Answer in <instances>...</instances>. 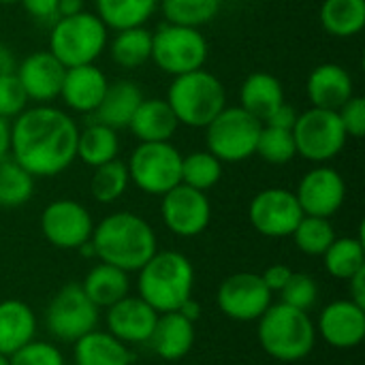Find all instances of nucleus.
Here are the masks:
<instances>
[{
  "label": "nucleus",
  "mask_w": 365,
  "mask_h": 365,
  "mask_svg": "<svg viewBox=\"0 0 365 365\" xmlns=\"http://www.w3.org/2000/svg\"><path fill=\"white\" fill-rule=\"evenodd\" d=\"M255 154H259L269 165H287V163H291L297 156L293 130L274 128V126L263 124Z\"/></svg>",
  "instance_id": "58836bf2"
},
{
  "label": "nucleus",
  "mask_w": 365,
  "mask_h": 365,
  "mask_svg": "<svg viewBox=\"0 0 365 365\" xmlns=\"http://www.w3.org/2000/svg\"><path fill=\"white\" fill-rule=\"evenodd\" d=\"M222 0H160L163 15L169 24L201 28L210 24L218 11Z\"/></svg>",
  "instance_id": "c9c22d12"
},
{
  "label": "nucleus",
  "mask_w": 365,
  "mask_h": 365,
  "mask_svg": "<svg viewBox=\"0 0 365 365\" xmlns=\"http://www.w3.org/2000/svg\"><path fill=\"white\" fill-rule=\"evenodd\" d=\"M137 274L139 297L158 314L178 312L195 293V267L178 250H156Z\"/></svg>",
  "instance_id": "7ed1b4c3"
},
{
  "label": "nucleus",
  "mask_w": 365,
  "mask_h": 365,
  "mask_svg": "<svg viewBox=\"0 0 365 365\" xmlns=\"http://www.w3.org/2000/svg\"><path fill=\"white\" fill-rule=\"evenodd\" d=\"M0 365H11L9 364V357H6V355H0Z\"/></svg>",
  "instance_id": "864d4df0"
},
{
  "label": "nucleus",
  "mask_w": 365,
  "mask_h": 365,
  "mask_svg": "<svg viewBox=\"0 0 365 365\" xmlns=\"http://www.w3.org/2000/svg\"><path fill=\"white\" fill-rule=\"evenodd\" d=\"M207 53L210 45L199 28L165 21L156 28V32H152L150 60H154V64L171 77L203 68Z\"/></svg>",
  "instance_id": "0eeeda50"
},
{
  "label": "nucleus",
  "mask_w": 365,
  "mask_h": 365,
  "mask_svg": "<svg viewBox=\"0 0 365 365\" xmlns=\"http://www.w3.org/2000/svg\"><path fill=\"white\" fill-rule=\"evenodd\" d=\"M75 344V365H133L130 349L109 331H90Z\"/></svg>",
  "instance_id": "cd10ccee"
},
{
  "label": "nucleus",
  "mask_w": 365,
  "mask_h": 365,
  "mask_svg": "<svg viewBox=\"0 0 365 365\" xmlns=\"http://www.w3.org/2000/svg\"><path fill=\"white\" fill-rule=\"evenodd\" d=\"M83 293L88 295V299L98 308V310H107L111 308L113 304H118L120 299H124L130 291V280H128V274L113 267V265H107V263H101L94 265L83 282H79Z\"/></svg>",
  "instance_id": "bb28decb"
},
{
  "label": "nucleus",
  "mask_w": 365,
  "mask_h": 365,
  "mask_svg": "<svg viewBox=\"0 0 365 365\" xmlns=\"http://www.w3.org/2000/svg\"><path fill=\"white\" fill-rule=\"evenodd\" d=\"M11 365H66L56 344L45 340H30L9 357Z\"/></svg>",
  "instance_id": "a19ab883"
},
{
  "label": "nucleus",
  "mask_w": 365,
  "mask_h": 365,
  "mask_svg": "<svg viewBox=\"0 0 365 365\" xmlns=\"http://www.w3.org/2000/svg\"><path fill=\"white\" fill-rule=\"evenodd\" d=\"M291 276H293V269L287 267V265H282V263L269 265V267L261 274V278H263L265 287L272 291V295L280 293V291L287 287V282L291 280Z\"/></svg>",
  "instance_id": "a18cd8bd"
},
{
  "label": "nucleus",
  "mask_w": 365,
  "mask_h": 365,
  "mask_svg": "<svg viewBox=\"0 0 365 365\" xmlns=\"http://www.w3.org/2000/svg\"><path fill=\"white\" fill-rule=\"evenodd\" d=\"M295 197L299 201L304 216L331 218L344 205L346 184L334 167L319 165L299 180Z\"/></svg>",
  "instance_id": "dca6fc26"
},
{
  "label": "nucleus",
  "mask_w": 365,
  "mask_h": 365,
  "mask_svg": "<svg viewBox=\"0 0 365 365\" xmlns=\"http://www.w3.org/2000/svg\"><path fill=\"white\" fill-rule=\"evenodd\" d=\"M143 101L141 88L130 79H118L107 86L101 105L94 109V122H101L113 130L128 128L133 113Z\"/></svg>",
  "instance_id": "5701e85b"
},
{
  "label": "nucleus",
  "mask_w": 365,
  "mask_h": 365,
  "mask_svg": "<svg viewBox=\"0 0 365 365\" xmlns=\"http://www.w3.org/2000/svg\"><path fill=\"white\" fill-rule=\"evenodd\" d=\"M338 118L346 130L349 137H364L365 135V98L353 94L340 109H338Z\"/></svg>",
  "instance_id": "37998d69"
},
{
  "label": "nucleus",
  "mask_w": 365,
  "mask_h": 365,
  "mask_svg": "<svg viewBox=\"0 0 365 365\" xmlns=\"http://www.w3.org/2000/svg\"><path fill=\"white\" fill-rule=\"evenodd\" d=\"M165 101L180 124L205 128L227 107V90L216 75L205 68H197L173 77Z\"/></svg>",
  "instance_id": "39448f33"
},
{
  "label": "nucleus",
  "mask_w": 365,
  "mask_h": 365,
  "mask_svg": "<svg viewBox=\"0 0 365 365\" xmlns=\"http://www.w3.org/2000/svg\"><path fill=\"white\" fill-rule=\"evenodd\" d=\"M107 331L124 342L130 344H148L154 325L158 321V312L145 304L139 295H126L111 308H107Z\"/></svg>",
  "instance_id": "6ab92c4d"
},
{
  "label": "nucleus",
  "mask_w": 365,
  "mask_h": 365,
  "mask_svg": "<svg viewBox=\"0 0 365 365\" xmlns=\"http://www.w3.org/2000/svg\"><path fill=\"white\" fill-rule=\"evenodd\" d=\"M73 365H75V364H73Z\"/></svg>",
  "instance_id": "6e6d98bb"
},
{
  "label": "nucleus",
  "mask_w": 365,
  "mask_h": 365,
  "mask_svg": "<svg viewBox=\"0 0 365 365\" xmlns=\"http://www.w3.org/2000/svg\"><path fill=\"white\" fill-rule=\"evenodd\" d=\"M128 184H130V178H128L126 163H122L120 158H113L105 165L94 167L92 180H90V192L94 201L107 205V203L118 201L126 192Z\"/></svg>",
  "instance_id": "f704fd0d"
},
{
  "label": "nucleus",
  "mask_w": 365,
  "mask_h": 365,
  "mask_svg": "<svg viewBox=\"0 0 365 365\" xmlns=\"http://www.w3.org/2000/svg\"><path fill=\"white\" fill-rule=\"evenodd\" d=\"M349 282V299L365 308V269L357 272Z\"/></svg>",
  "instance_id": "de8ad7c7"
},
{
  "label": "nucleus",
  "mask_w": 365,
  "mask_h": 365,
  "mask_svg": "<svg viewBox=\"0 0 365 365\" xmlns=\"http://www.w3.org/2000/svg\"><path fill=\"white\" fill-rule=\"evenodd\" d=\"M321 26L336 38H351L365 28V0H323Z\"/></svg>",
  "instance_id": "c85d7f7f"
},
{
  "label": "nucleus",
  "mask_w": 365,
  "mask_h": 365,
  "mask_svg": "<svg viewBox=\"0 0 365 365\" xmlns=\"http://www.w3.org/2000/svg\"><path fill=\"white\" fill-rule=\"evenodd\" d=\"M250 225L263 237L280 240L291 237L304 212L293 190L287 188H265L255 195L248 207Z\"/></svg>",
  "instance_id": "4468645a"
},
{
  "label": "nucleus",
  "mask_w": 365,
  "mask_h": 365,
  "mask_svg": "<svg viewBox=\"0 0 365 365\" xmlns=\"http://www.w3.org/2000/svg\"><path fill=\"white\" fill-rule=\"evenodd\" d=\"M111 58L122 68H139L152 58V32L143 26L118 30L111 45Z\"/></svg>",
  "instance_id": "473e14b6"
},
{
  "label": "nucleus",
  "mask_w": 365,
  "mask_h": 365,
  "mask_svg": "<svg viewBox=\"0 0 365 365\" xmlns=\"http://www.w3.org/2000/svg\"><path fill=\"white\" fill-rule=\"evenodd\" d=\"M278 295H280L282 304L297 308V310H304V312H310V308H314V304L319 299V284L310 274H295L293 272L291 280L287 282V287Z\"/></svg>",
  "instance_id": "ea45409f"
},
{
  "label": "nucleus",
  "mask_w": 365,
  "mask_h": 365,
  "mask_svg": "<svg viewBox=\"0 0 365 365\" xmlns=\"http://www.w3.org/2000/svg\"><path fill=\"white\" fill-rule=\"evenodd\" d=\"M297 111H295V107L293 105H289V103H282L280 107H276L272 113H269V118L263 122V124H267V126H274V128H284V130H293V126H295V122H297Z\"/></svg>",
  "instance_id": "49530a36"
},
{
  "label": "nucleus",
  "mask_w": 365,
  "mask_h": 365,
  "mask_svg": "<svg viewBox=\"0 0 365 365\" xmlns=\"http://www.w3.org/2000/svg\"><path fill=\"white\" fill-rule=\"evenodd\" d=\"M197 340L195 323L184 319L180 312L158 314L154 331L148 340L152 351L165 361H182L188 357Z\"/></svg>",
  "instance_id": "4be33fe9"
},
{
  "label": "nucleus",
  "mask_w": 365,
  "mask_h": 365,
  "mask_svg": "<svg viewBox=\"0 0 365 365\" xmlns=\"http://www.w3.org/2000/svg\"><path fill=\"white\" fill-rule=\"evenodd\" d=\"M118 152H120L118 130H113L101 122H92L83 130H79L77 158L83 165L94 169L98 165H105V163L118 158Z\"/></svg>",
  "instance_id": "7c9ffc66"
},
{
  "label": "nucleus",
  "mask_w": 365,
  "mask_h": 365,
  "mask_svg": "<svg viewBox=\"0 0 365 365\" xmlns=\"http://www.w3.org/2000/svg\"><path fill=\"white\" fill-rule=\"evenodd\" d=\"M11 154V122L0 118V160Z\"/></svg>",
  "instance_id": "09e8293b"
},
{
  "label": "nucleus",
  "mask_w": 365,
  "mask_h": 365,
  "mask_svg": "<svg viewBox=\"0 0 365 365\" xmlns=\"http://www.w3.org/2000/svg\"><path fill=\"white\" fill-rule=\"evenodd\" d=\"M107 26L96 13H75L68 17H58L51 24L49 49L66 68L94 64L107 47L109 34Z\"/></svg>",
  "instance_id": "423d86ee"
},
{
  "label": "nucleus",
  "mask_w": 365,
  "mask_h": 365,
  "mask_svg": "<svg viewBox=\"0 0 365 365\" xmlns=\"http://www.w3.org/2000/svg\"><path fill=\"white\" fill-rule=\"evenodd\" d=\"M293 139L297 156L310 163L325 165L344 150L349 135L338 118V111L310 107L308 111L297 115Z\"/></svg>",
  "instance_id": "9d476101"
},
{
  "label": "nucleus",
  "mask_w": 365,
  "mask_h": 365,
  "mask_svg": "<svg viewBox=\"0 0 365 365\" xmlns=\"http://www.w3.org/2000/svg\"><path fill=\"white\" fill-rule=\"evenodd\" d=\"M34 195V178L11 156L0 160V207L15 210L26 205Z\"/></svg>",
  "instance_id": "72a5a7b5"
},
{
  "label": "nucleus",
  "mask_w": 365,
  "mask_h": 365,
  "mask_svg": "<svg viewBox=\"0 0 365 365\" xmlns=\"http://www.w3.org/2000/svg\"><path fill=\"white\" fill-rule=\"evenodd\" d=\"M306 94H308V101L312 103V107L338 111L355 94L353 77L344 66H340L336 62L319 64L308 75Z\"/></svg>",
  "instance_id": "412c9836"
},
{
  "label": "nucleus",
  "mask_w": 365,
  "mask_h": 365,
  "mask_svg": "<svg viewBox=\"0 0 365 365\" xmlns=\"http://www.w3.org/2000/svg\"><path fill=\"white\" fill-rule=\"evenodd\" d=\"M17 2H21V0H0V4H17Z\"/></svg>",
  "instance_id": "5fc2aeb1"
},
{
  "label": "nucleus",
  "mask_w": 365,
  "mask_h": 365,
  "mask_svg": "<svg viewBox=\"0 0 365 365\" xmlns=\"http://www.w3.org/2000/svg\"><path fill=\"white\" fill-rule=\"evenodd\" d=\"M36 314L21 299L0 302V355L11 357L24 344L34 340Z\"/></svg>",
  "instance_id": "393cba45"
},
{
  "label": "nucleus",
  "mask_w": 365,
  "mask_h": 365,
  "mask_svg": "<svg viewBox=\"0 0 365 365\" xmlns=\"http://www.w3.org/2000/svg\"><path fill=\"white\" fill-rule=\"evenodd\" d=\"M64 73H66V66L51 51H34L26 56L15 68V75L28 101L41 103V105H47L60 96Z\"/></svg>",
  "instance_id": "a211bd4d"
},
{
  "label": "nucleus",
  "mask_w": 365,
  "mask_h": 365,
  "mask_svg": "<svg viewBox=\"0 0 365 365\" xmlns=\"http://www.w3.org/2000/svg\"><path fill=\"white\" fill-rule=\"evenodd\" d=\"M96 15L107 30H126L143 26L158 9V0H94Z\"/></svg>",
  "instance_id": "c756f323"
},
{
  "label": "nucleus",
  "mask_w": 365,
  "mask_h": 365,
  "mask_svg": "<svg viewBox=\"0 0 365 365\" xmlns=\"http://www.w3.org/2000/svg\"><path fill=\"white\" fill-rule=\"evenodd\" d=\"M109 81L107 75L96 66V64H81L66 68L62 88H60V98L64 105L77 113H94V109L101 105L105 90Z\"/></svg>",
  "instance_id": "aec40b11"
},
{
  "label": "nucleus",
  "mask_w": 365,
  "mask_h": 365,
  "mask_svg": "<svg viewBox=\"0 0 365 365\" xmlns=\"http://www.w3.org/2000/svg\"><path fill=\"white\" fill-rule=\"evenodd\" d=\"M101 321V310L88 299L79 282L64 284L45 310V327L60 342H77L94 331Z\"/></svg>",
  "instance_id": "9b49d317"
},
{
  "label": "nucleus",
  "mask_w": 365,
  "mask_h": 365,
  "mask_svg": "<svg viewBox=\"0 0 365 365\" xmlns=\"http://www.w3.org/2000/svg\"><path fill=\"white\" fill-rule=\"evenodd\" d=\"M184 319H188V321H192V323H197L199 319H201V304L195 299V297H190L188 302H184L182 306H180V310H178Z\"/></svg>",
  "instance_id": "8fccbe9b"
},
{
  "label": "nucleus",
  "mask_w": 365,
  "mask_h": 365,
  "mask_svg": "<svg viewBox=\"0 0 365 365\" xmlns=\"http://www.w3.org/2000/svg\"><path fill=\"white\" fill-rule=\"evenodd\" d=\"M160 216L165 227L178 237H197L212 222V203L203 190L178 184L163 195Z\"/></svg>",
  "instance_id": "2eb2a0df"
},
{
  "label": "nucleus",
  "mask_w": 365,
  "mask_h": 365,
  "mask_svg": "<svg viewBox=\"0 0 365 365\" xmlns=\"http://www.w3.org/2000/svg\"><path fill=\"white\" fill-rule=\"evenodd\" d=\"M28 107V96L15 73L0 75V118L13 120Z\"/></svg>",
  "instance_id": "79ce46f5"
},
{
  "label": "nucleus",
  "mask_w": 365,
  "mask_h": 365,
  "mask_svg": "<svg viewBox=\"0 0 365 365\" xmlns=\"http://www.w3.org/2000/svg\"><path fill=\"white\" fill-rule=\"evenodd\" d=\"M130 182L145 195L163 197L182 184V154L171 141L139 143L128 163Z\"/></svg>",
  "instance_id": "6e6552de"
},
{
  "label": "nucleus",
  "mask_w": 365,
  "mask_h": 365,
  "mask_svg": "<svg viewBox=\"0 0 365 365\" xmlns=\"http://www.w3.org/2000/svg\"><path fill=\"white\" fill-rule=\"evenodd\" d=\"M222 178V163L207 150L182 156V184L207 192Z\"/></svg>",
  "instance_id": "4c0bfd02"
},
{
  "label": "nucleus",
  "mask_w": 365,
  "mask_h": 365,
  "mask_svg": "<svg viewBox=\"0 0 365 365\" xmlns=\"http://www.w3.org/2000/svg\"><path fill=\"white\" fill-rule=\"evenodd\" d=\"M257 323L259 344L276 361H302L317 346L319 336L310 314L282 302L272 304Z\"/></svg>",
  "instance_id": "20e7f679"
},
{
  "label": "nucleus",
  "mask_w": 365,
  "mask_h": 365,
  "mask_svg": "<svg viewBox=\"0 0 365 365\" xmlns=\"http://www.w3.org/2000/svg\"><path fill=\"white\" fill-rule=\"evenodd\" d=\"M325 272L336 280H351L357 272L365 269L364 237H336L323 255Z\"/></svg>",
  "instance_id": "2f4dec72"
},
{
  "label": "nucleus",
  "mask_w": 365,
  "mask_h": 365,
  "mask_svg": "<svg viewBox=\"0 0 365 365\" xmlns=\"http://www.w3.org/2000/svg\"><path fill=\"white\" fill-rule=\"evenodd\" d=\"M178 126L180 122L165 98H143L128 124L130 133L139 139V143L171 141Z\"/></svg>",
  "instance_id": "b1692460"
},
{
  "label": "nucleus",
  "mask_w": 365,
  "mask_h": 365,
  "mask_svg": "<svg viewBox=\"0 0 365 365\" xmlns=\"http://www.w3.org/2000/svg\"><path fill=\"white\" fill-rule=\"evenodd\" d=\"M94 220L90 210L73 199H56L41 214L43 237L60 250H79L90 242Z\"/></svg>",
  "instance_id": "f8f14e48"
},
{
  "label": "nucleus",
  "mask_w": 365,
  "mask_h": 365,
  "mask_svg": "<svg viewBox=\"0 0 365 365\" xmlns=\"http://www.w3.org/2000/svg\"><path fill=\"white\" fill-rule=\"evenodd\" d=\"M261 128L263 122L240 105L225 107L205 126L207 152H212L220 163H242L255 156Z\"/></svg>",
  "instance_id": "1a4fd4ad"
},
{
  "label": "nucleus",
  "mask_w": 365,
  "mask_h": 365,
  "mask_svg": "<svg viewBox=\"0 0 365 365\" xmlns=\"http://www.w3.org/2000/svg\"><path fill=\"white\" fill-rule=\"evenodd\" d=\"M261 274H233L225 278L216 293L218 310L237 323H255L274 304Z\"/></svg>",
  "instance_id": "ddd939ff"
},
{
  "label": "nucleus",
  "mask_w": 365,
  "mask_h": 365,
  "mask_svg": "<svg viewBox=\"0 0 365 365\" xmlns=\"http://www.w3.org/2000/svg\"><path fill=\"white\" fill-rule=\"evenodd\" d=\"M83 11V0H58V17H68Z\"/></svg>",
  "instance_id": "3c124183"
},
{
  "label": "nucleus",
  "mask_w": 365,
  "mask_h": 365,
  "mask_svg": "<svg viewBox=\"0 0 365 365\" xmlns=\"http://www.w3.org/2000/svg\"><path fill=\"white\" fill-rule=\"evenodd\" d=\"M90 244L101 263L126 274L139 272L158 250L152 225L135 212H113L94 225Z\"/></svg>",
  "instance_id": "f03ea898"
},
{
  "label": "nucleus",
  "mask_w": 365,
  "mask_h": 365,
  "mask_svg": "<svg viewBox=\"0 0 365 365\" xmlns=\"http://www.w3.org/2000/svg\"><path fill=\"white\" fill-rule=\"evenodd\" d=\"M314 327L325 344L340 351L355 349L365 338V308L351 299H336L321 310Z\"/></svg>",
  "instance_id": "f3484780"
},
{
  "label": "nucleus",
  "mask_w": 365,
  "mask_h": 365,
  "mask_svg": "<svg viewBox=\"0 0 365 365\" xmlns=\"http://www.w3.org/2000/svg\"><path fill=\"white\" fill-rule=\"evenodd\" d=\"M284 103L282 81L272 73H252L244 79L240 88V107L246 109L257 120L265 122L269 113Z\"/></svg>",
  "instance_id": "a878e982"
},
{
  "label": "nucleus",
  "mask_w": 365,
  "mask_h": 365,
  "mask_svg": "<svg viewBox=\"0 0 365 365\" xmlns=\"http://www.w3.org/2000/svg\"><path fill=\"white\" fill-rule=\"evenodd\" d=\"M17 68V62L13 58V53L9 49H4L0 45V75H9V73H15Z\"/></svg>",
  "instance_id": "603ef678"
},
{
  "label": "nucleus",
  "mask_w": 365,
  "mask_h": 365,
  "mask_svg": "<svg viewBox=\"0 0 365 365\" xmlns=\"http://www.w3.org/2000/svg\"><path fill=\"white\" fill-rule=\"evenodd\" d=\"M79 128L51 105L26 107L11 124V158L32 178H53L77 158Z\"/></svg>",
  "instance_id": "f257e3e1"
},
{
  "label": "nucleus",
  "mask_w": 365,
  "mask_h": 365,
  "mask_svg": "<svg viewBox=\"0 0 365 365\" xmlns=\"http://www.w3.org/2000/svg\"><path fill=\"white\" fill-rule=\"evenodd\" d=\"M291 237L299 252H304L308 257H323L325 250L336 240V229L329 218L304 216Z\"/></svg>",
  "instance_id": "e433bc0d"
},
{
  "label": "nucleus",
  "mask_w": 365,
  "mask_h": 365,
  "mask_svg": "<svg viewBox=\"0 0 365 365\" xmlns=\"http://www.w3.org/2000/svg\"><path fill=\"white\" fill-rule=\"evenodd\" d=\"M26 13L38 24H53L58 19V0H21Z\"/></svg>",
  "instance_id": "c03bdc74"
}]
</instances>
